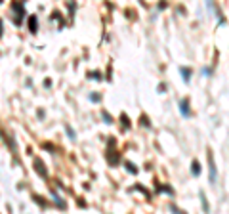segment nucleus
Masks as SVG:
<instances>
[{
  "instance_id": "obj_9",
  "label": "nucleus",
  "mask_w": 229,
  "mask_h": 214,
  "mask_svg": "<svg viewBox=\"0 0 229 214\" xmlns=\"http://www.w3.org/2000/svg\"><path fill=\"white\" fill-rule=\"evenodd\" d=\"M201 199H203V210H204V212H208L210 209H208V203H206V199H204V195H203V193H201Z\"/></svg>"
},
{
  "instance_id": "obj_5",
  "label": "nucleus",
  "mask_w": 229,
  "mask_h": 214,
  "mask_svg": "<svg viewBox=\"0 0 229 214\" xmlns=\"http://www.w3.org/2000/svg\"><path fill=\"white\" fill-rule=\"evenodd\" d=\"M34 166H36V170L40 172V176H42V178H46V170H44L42 163H40V160H34Z\"/></svg>"
},
{
  "instance_id": "obj_14",
  "label": "nucleus",
  "mask_w": 229,
  "mask_h": 214,
  "mask_svg": "<svg viewBox=\"0 0 229 214\" xmlns=\"http://www.w3.org/2000/svg\"><path fill=\"white\" fill-rule=\"evenodd\" d=\"M172 212H174V214H183V212H180V210H178L176 207H172Z\"/></svg>"
},
{
  "instance_id": "obj_12",
  "label": "nucleus",
  "mask_w": 229,
  "mask_h": 214,
  "mask_svg": "<svg viewBox=\"0 0 229 214\" xmlns=\"http://www.w3.org/2000/svg\"><path fill=\"white\" fill-rule=\"evenodd\" d=\"M159 191H166V193H172V189H170V187H160V186H159Z\"/></svg>"
},
{
  "instance_id": "obj_10",
  "label": "nucleus",
  "mask_w": 229,
  "mask_h": 214,
  "mask_svg": "<svg viewBox=\"0 0 229 214\" xmlns=\"http://www.w3.org/2000/svg\"><path fill=\"white\" fill-rule=\"evenodd\" d=\"M52 195H53V199H55V203H57L59 207L63 209V207H65V203H63V201H61V199H59V197H57V195H55V193H53V191H52Z\"/></svg>"
},
{
  "instance_id": "obj_3",
  "label": "nucleus",
  "mask_w": 229,
  "mask_h": 214,
  "mask_svg": "<svg viewBox=\"0 0 229 214\" xmlns=\"http://www.w3.org/2000/svg\"><path fill=\"white\" fill-rule=\"evenodd\" d=\"M180 73H181V77H183V80H185V82H189V79H191V71L185 69V67H181Z\"/></svg>"
},
{
  "instance_id": "obj_13",
  "label": "nucleus",
  "mask_w": 229,
  "mask_h": 214,
  "mask_svg": "<svg viewBox=\"0 0 229 214\" xmlns=\"http://www.w3.org/2000/svg\"><path fill=\"white\" fill-rule=\"evenodd\" d=\"M90 100H92V102H97V100H99V96H97V94H92Z\"/></svg>"
},
{
  "instance_id": "obj_8",
  "label": "nucleus",
  "mask_w": 229,
  "mask_h": 214,
  "mask_svg": "<svg viewBox=\"0 0 229 214\" xmlns=\"http://www.w3.org/2000/svg\"><path fill=\"white\" fill-rule=\"evenodd\" d=\"M126 168L132 172V174H138V168H136V165H132V163H126Z\"/></svg>"
},
{
  "instance_id": "obj_6",
  "label": "nucleus",
  "mask_w": 229,
  "mask_h": 214,
  "mask_svg": "<svg viewBox=\"0 0 229 214\" xmlns=\"http://www.w3.org/2000/svg\"><path fill=\"white\" fill-rule=\"evenodd\" d=\"M199 174H201V165L195 160V163H193V176H199Z\"/></svg>"
},
{
  "instance_id": "obj_2",
  "label": "nucleus",
  "mask_w": 229,
  "mask_h": 214,
  "mask_svg": "<svg viewBox=\"0 0 229 214\" xmlns=\"http://www.w3.org/2000/svg\"><path fill=\"white\" fill-rule=\"evenodd\" d=\"M208 160H210V180H216V165H214V160H212V157H208Z\"/></svg>"
},
{
  "instance_id": "obj_11",
  "label": "nucleus",
  "mask_w": 229,
  "mask_h": 214,
  "mask_svg": "<svg viewBox=\"0 0 229 214\" xmlns=\"http://www.w3.org/2000/svg\"><path fill=\"white\" fill-rule=\"evenodd\" d=\"M90 77H94V80H99L101 79V73H90Z\"/></svg>"
},
{
  "instance_id": "obj_7",
  "label": "nucleus",
  "mask_w": 229,
  "mask_h": 214,
  "mask_svg": "<svg viewBox=\"0 0 229 214\" xmlns=\"http://www.w3.org/2000/svg\"><path fill=\"white\" fill-rule=\"evenodd\" d=\"M65 132H67V136H69L71 140H75V130L71 128V126H65Z\"/></svg>"
},
{
  "instance_id": "obj_4",
  "label": "nucleus",
  "mask_w": 229,
  "mask_h": 214,
  "mask_svg": "<svg viewBox=\"0 0 229 214\" xmlns=\"http://www.w3.org/2000/svg\"><path fill=\"white\" fill-rule=\"evenodd\" d=\"M29 29H31V33L36 31V17H34V16L29 17Z\"/></svg>"
},
{
  "instance_id": "obj_15",
  "label": "nucleus",
  "mask_w": 229,
  "mask_h": 214,
  "mask_svg": "<svg viewBox=\"0 0 229 214\" xmlns=\"http://www.w3.org/2000/svg\"><path fill=\"white\" fill-rule=\"evenodd\" d=\"M0 37H2V21H0Z\"/></svg>"
},
{
  "instance_id": "obj_1",
  "label": "nucleus",
  "mask_w": 229,
  "mask_h": 214,
  "mask_svg": "<svg viewBox=\"0 0 229 214\" xmlns=\"http://www.w3.org/2000/svg\"><path fill=\"white\" fill-rule=\"evenodd\" d=\"M180 109H181V115H183V117H189V105H187L185 100L180 102Z\"/></svg>"
}]
</instances>
